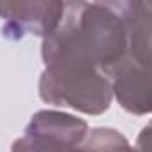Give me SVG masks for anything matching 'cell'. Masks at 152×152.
Here are the masks:
<instances>
[{
  "label": "cell",
  "mask_w": 152,
  "mask_h": 152,
  "mask_svg": "<svg viewBox=\"0 0 152 152\" xmlns=\"http://www.w3.org/2000/svg\"><path fill=\"white\" fill-rule=\"evenodd\" d=\"M143 2H145V4H147V5L152 9V0H143Z\"/></svg>",
  "instance_id": "cell-9"
},
{
  "label": "cell",
  "mask_w": 152,
  "mask_h": 152,
  "mask_svg": "<svg viewBox=\"0 0 152 152\" xmlns=\"http://www.w3.org/2000/svg\"><path fill=\"white\" fill-rule=\"evenodd\" d=\"M113 92L127 112L152 113V62L122 60L112 73Z\"/></svg>",
  "instance_id": "cell-6"
},
{
  "label": "cell",
  "mask_w": 152,
  "mask_h": 152,
  "mask_svg": "<svg viewBox=\"0 0 152 152\" xmlns=\"http://www.w3.org/2000/svg\"><path fill=\"white\" fill-rule=\"evenodd\" d=\"M87 134V124L60 112L34 115L25 136L16 140L12 152H80Z\"/></svg>",
  "instance_id": "cell-3"
},
{
  "label": "cell",
  "mask_w": 152,
  "mask_h": 152,
  "mask_svg": "<svg viewBox=\"0 0 152 152\" xmlns=\"http://www.w3.org/2000/svg\"><path fill=\"white\" fill-rule=\"evenodd\" d=\"M41 97L46 103L71 106L85 113H101L112 101V80L96 69L46 67L41 78Z\"/></svg>",
  "instance_id": "cell-2"
},
{
  "label": "cell",
  "mask_w": 152,
  "mask_h": 152,
  "mask_svg": "<svg viewBox=\"0 0 152 152\" xmlns=\"http://www.w3.org/2000/svg\"><path fill=\"white\" fill-rule=\"evenodd\" d=\"M64 4L62 0H0V18L5 20L4 34L50 36L64 14Z\"/></svg>",
  "instance_id": "cell-4"
},
{
  "label": "cell",
  "mask_w": 152,
  "mask_h": 152,
  "mask_svg": "<svg viewBox=\"0 0 152 152\" xmlns=\"http://www.w3.org/2000/svg\"><path fill=\"white\" fill-rule=\"evenodd\" d=\"M122 21L127 53L126 60L152 62V9L143 0H96Z\"/></svg>",
  "instance_id": "cell-5"
},
{
  "label": "cell",
  "mask_w": 152,
  "mask_h": 152,
  "mask_svg": "<svg viewBox=\"0 0 152 152\" xmlns=\"http://www.w3.org/2000/svg\"><path fill=\"white\" fill-rule=\"evenodd\" d=\"M127 37L122 21L101 4L67 0L57 28L46 36V67L97 69L112 76L126 58Z\"/></svg>",
  "instance_id": "cell-1"
},
{
  "label": "cell",
  "mask_w": 152,
  "mask_h": 152,
  "mask_svg": "<svg viewBox=\"0 0 152 152\" xmlns=\"http://www.w3.org/2000/svg\"><path fill=\"white\" fill-rule=\"evenodd\" d=\"M136 145H138V152H152V122L142 129Z\"/></svg>",
  "instance_id": "cell-8"
},
{
  "label": "cell",
  "mask_w": 152,
  "mask_h": 152,
  "mask_svg": "<svg viewBox=\"0 0 152 152\" xmlns=\"http://www.w3.org/2000/svg\"><path fill=\"white\" fill-rule=\"evenodd\" d=\"M80 152H138L133 151L126 138L112 129H96L83 142Z\"/></svg>",
  "instance_id": "cell-7"
}]
</instances>
